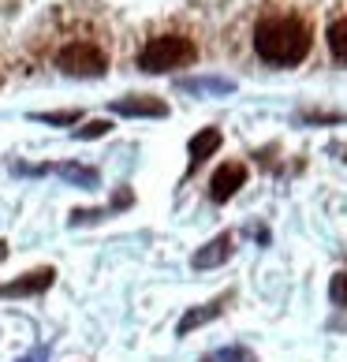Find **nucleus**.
<instances>
[{"instance_id": "1", "label": "nucleus", "mask_w": 347, "mask_h": 362, "mask_svg": "<svg viewBox=\"0 0 347 362\" xmlns=\"http://www.w3.org/2000/svg\"><path fill=\"white\" fill-rule=\"evenodd\" d=\"M310 45H314L310 26L295 16H265L254 26V52L273 68H291V64L306 60Z\"/></svg>"}, {"instance_id": "2", "label": "nucleus", "mask_w": 347, "mask_h": 362, "mask_svg": "<svg viewBox=\"0 0 347 362\" xmlns=\"http://www.w3.org/2000/svg\"><path fill=\"white\" fill-rule=\"evenodd\" d=\"M194 60H198V45L187 34H157L139 52V68L146 75L180 71V68H191Z\"/></svg>"}, {"instance_id": "3", "label": "nucleus", "mask_w": 347, "mask_h": 362, "mask_svg": "<svg viewBox=\"0 0 347 362\" xmlns=\"http://www.w3.org/2000/svg\"><path fill=\"white\" fill-rule=\"evenodd\" d=\"M57 68L64 75H75V78H101L109 71V57L93 42H68L57 52Z\"/></svg>"}, {"instance_id": "4", "label": "nucleus", "mask_w": 347, "mask_h": 362, "mask_svg": "<svg viewBox=\"0 0 347 362\" xmlns=\"http://www.w3.org/2000/svg\"><path fill=\"white\" fill-rule=\"evenodd\" d=\"M19 176H60L64 183L71 187H83V191H93L101 187V172L90 168V165H78V160H60V165H16Z\"/></svg>"}, {"instance_id": "5", "label": "nucleus", "mask_w": 347, "mask_h": 362, "mask_svg": "<svg viewBox=\"0 0 347 362\" xmlns=\"http://www.w3.org/2000/svg\"><path fill=\"white\" fill-rule=\"evenodd\" d=\"M52 280H57V269L52 265H42V269H30L16 280H8V284H0V299H30V295H42L52 288Z\"/></svg>"}, {"instance_id": "6", "label": "nucleus", "mask_w": 347, "mask_h": 362, "mask_svg": "<svg viewBox=\"0 0 347 362\" xmlns=\"http://www.w3.org/2000/svg\"><path fill=\"white\" fill-rule=\"evenodd\" d=\"M247 183V165L243 160H228V165H220L217 172H213V180H209V198L217 206H224L228 198L239 194V187Z\"/></svg>"}, {"instance_id": "7", "label": "nucleus", "mask_w": 347, "mask_h": 362, "mask_svg": "<svg viewBox=\"0 0 347 362\" xmlns=\"http://www.w3.org/2000/svg\"><path fill=\"white\" fill-rule=\"evenodd\" d=\"M232 299H235V291H220L217 299H209V303H202V306H191V310L180 317L176 337H191L194 329H202V325H209V321H217V317L224 314V306H228Z\"/></svg>"}, {"instance_id": "8", "label": "nucleus", "mask_w": 347, "mask_h": 362, "mask_svg": "<svg viewBox=\"0 0 347 362\" xmlns=\"http://www.w3.org/2000/svg\"><path fill=\"white\" fill-rule=\"evenodd\" d=\"M109 109L116 116H150V119H161V116H168V101L153 98V93H127V98H116Z\"/></svg>"}, {"instance_id": "9", "label": "nucleus", "mask_w": 347, "mask_h": 362, "mask_svg": "<svg viewBox=\"0 0 347 362\" xmlns=\"http://www.w3.org/2000/svg\"><path fill=\"white\" fill-rule=\"evenodd\" d=\"M235 254V235L232 232H220V235H213L206 247H198L194 250V258H191V269H217V265H224Z\"/></svg>"}, {"instance_id": "10", "label": "nucleus", "mask_w": 347, "mask_h": 362, "mask_svg": "<svg viewBox=\"0 0 347 362\" xmlns=\"http://www.w3.org/2000/svg\"><path fill=\"white\" fill-rule=\"evenodd\" d=\"M220 142H224V135L217 127H202V131H198V135L191 139V146H187V150H191V168H187V172H194L202 160H209L213 153L220 150Z\"/></svg>"}, {"instance_id": "11", "label": "nucleus", "mask_w": 347, "mask_h": 362, "mask_svg": "<svg viewBox=\"0 0 347 362\" xmlns=\"http://www.w3.org/2000/svg\"><path fill=\"white\" fill-rule=\"evenodd\" d=\"M180 90H187V93H217V98H224V93H235V83L232 78H180Z\"/></svg>"}, {"instance_id": "12", "label": "nucleus", "mask_w": 347, "mask_h": 362, "mask_svg": "<svg viewBox=\"0 0 347 362\" xmlns=\"http://www.w3.org/2000/svg\"><path fill=\"white\" fill-rule=\"evenodd\" d=\"M325 42H329V52H332V60L347 64V16H343V19H332V23H329V30H325Z\"/></svg>"}, {"instance_id": "13", "label": "nucleus", "mask_w": 347, "mask_h": 362, "mask_svg": "<svg viewBox=\"0 0 347 362\" xmlns=\"http://www.w3.org/2000/svg\"><path fill=\"white\" fill-rule=\"evenodd\" d=\"M202 362H258V355L250 351V347H243V344H232V347H220V351L206 355Z\"/></svg>"}, {"instance_id": "14", "label": "nucleus", "mask_w": 347, "mask_h": 362, "mask_svg": "<svg viewBox=\"0 0 347 362\" xmlns=\"http://www.w3.org/2000/svg\"><path fill=\"white\" fill-rule=\"evenodd\" d=\"M34 119H37V124H52V127H71V124H78V119H83V112H78V109H60V112H34Z\"/></svg>"}, {"instance_id": "15", "label": "nucleus", "mask_w": 347, "mask_h": 362, "mask_svg": "<svg viewBox=\"0 0 347 362\" xmlns=\"http://www.w3.org/2000/svg\"><path fill=\"white\" fill-rule=\"evenodd\" d=\"M109 131H112V124H109V119H86L83 127H75V139L90 142V139H105Z\"/></svg>"}, {"instance_id": "16", "label": "nucleus", "mask_w": 347, "mask_h": 362, "mask_svg": "<svg viewBox=\"0 0 347 362\" xmlns=\"http://www.w3.org/2000/svg\"><path fill=\"white\" fill-rule=\"evenodd\" d=\"M329 299L336 310H347V273H332L329 280Z\"/></svg>"}, {"instance_id": "17", "label": "nucleus", "mask_w": 347, "mask_h": 362, "mask_svg": "<svg viewBox=\"0 0 347 362\" xmlns=\"http://www.w3.org/2000/svg\"><path fill=\"white\" fill-rule=\"evenodd\" d=\"M49 358V347H34V351L30 355H23L19 362H45Z\"/></svg>"}, {"instance_id": "18", "label": "nucleus", "mask_w": 347, "mask_h": 362, "mask_svg": "<svg viewBox=\"0 0 347 362\" xmlns=\"http://www.w3.org/2000/svg\"><path fill=\"white\" fill-rule=\"evenodd\" d=\"M4 262H8V243L0 239V265H4Z\"/></svg>"}]
</instances>
